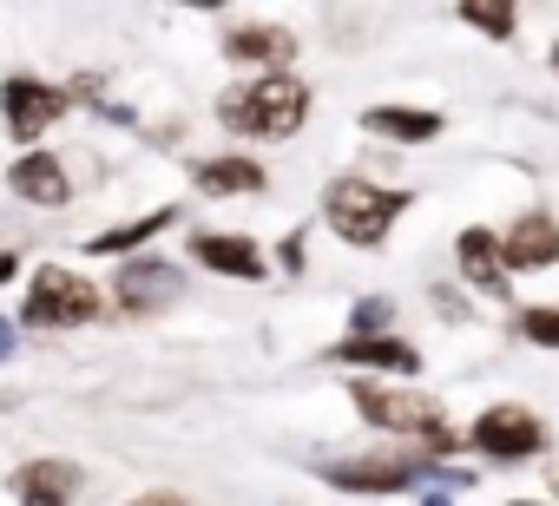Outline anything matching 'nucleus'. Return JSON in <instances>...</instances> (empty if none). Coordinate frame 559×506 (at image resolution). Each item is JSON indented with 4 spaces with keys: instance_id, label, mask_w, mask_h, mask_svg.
Here are the masks:
<instances>
[{
    "instance_id": "nucleus-4",
    "label": "nucleus",
    "mask_w": 559,
    "mask_h": 506,
    "mask_svg": "<svg viewBox=\"0 0 559 506\" xmlns=\"http://www.w3.org/2000/svg\"><path fill=\"white\" fill-rule=\"evenodd\" d=\"M73 99L60 93V86H47V80H8V86H0V112H8V132H14V145H34L60 112H67Z\"/></svg>"
},
{
    "instance_id": "nucleus-5",
    "label": "nucleus",
    "mask_w": 559,
    "mask_h": 506,
    "mask_svg": "<svg viewBox=\"0 0 559 506\" xmlns=\"http://www.w3.org/2000/svg\"><path fill=\"white\" fill-rule=\"evenodd\" d=\"M349 395H356V408L376 427H395V434H435L441 427V414H435L428 395H402V388H382V382H356Z\"/></svg>"
},
{
    "instance_id": "nucleus-27",
    "label": "nucleus",
    "mask_w": 559,
    "mask_h": 506,
    "mask_svg": "<svg viewBox=\"0 0 559 506\" xmlns=\"http://www.w3.org/2000/svg\"><path fill=\"white\" fill-rule=\"evenodd\" d=\"M552 67H559V53H552Z\"/></svg>"
},
{
    "instance_id": "nucleus-12",
    "label": "nucleus",
    "mask_w": 559,
    "mask_h": 506,
    "mask_svg": "<svg viewBox=\"0 0 559 506\" xmlns=\"http://www.w3.org/2000/svg\"><path fill=\"white\" fill-rule=\"evenodd\" d=\"M330 486H349V493H402L415 486V467L402 460H343V467H323Z\"/></svg>"
},
{
    "instance_id": "nucleus-9",
    "label": "nucleus",
    "mask_w": 559,
    "mask_h": 506,
    "mask_svg": "<svg viewBox=\"0 0 559 506\" xmlns=\"http://www.w3.org/2000/svg\"><path fill=\"white\" fill-rule=\"evenodd\" d=\"M191 257L204 264V270H217V277H243V284H257L270 264H263V250L250 243V237H230V230H204V237H191Z\"/></svg>"
},
{
    "instance_id": "nucleus-14",
    "label": "nucleus",
    "mask_w": 559,
    "mask_h": 506,
    "mask_svg": "<svg viewBox=\"0 0 559 506\" xmlns=\"http://www.w3.org/2000/svg\"><path fill=\"white\" fill-rule=\"evenodd\" d=\"M461 270L480 290H507V257H500V237L493 230H461Z\"/></svg>"
},
{
    "instance_id": "nucleus-8",
    "label": "nucleus",
    "mask_w": 559,
    "mask_h": 506,
    "mask_svg": "<svg viewBox=\"0 0 559 506\" xmlns=\"http://www.w3.org/2000/svg\"><path fill=\"white\" fill-rule=\"evenodd\" d=\"M8 184H14V197H27V204H40V210H60V204L73 197L67 165H60L53 152H21L14 171H8Z\"/></svg>"
},
{
    "instance_id": "nucleus-24",
    "label": "nucleus",
    "mask_w": 559,
    "mask_h": 506,
    "mask_svg": "<svg viewBox=\"0 0 559 506\" xmlns=\"http://www.w3.org/2000/svg\"><path fill=\"white\" fill-rule=\"evenodd\" d=\"M8 356H14V329H8V323H0V362H8Z\"/></svg>"
},
{
    "instance_id": "nucleus-22",
    "label": "nucleus",
    "mask_w": 559,
    "mask_h": 506,
    "mask_svg": "<svg viewBox=\"0 0 559 506\" xmlns=\"http://www.w3.org/2000/svg\"><path fill=\"white\" fill-rule=\"evenodd\" d=\"M276 257H284V270H304V237H284V250H276Z\"/></svg>"
},
{
    "instance_id": "nucleus-26",
    "label": "nucleus",
    "mask_w": 559,
    "mask_h": 506,
    "mask_svg": "<svg viewBox=\"0 0 559 506\" xmlns=\"http://www.w3.org/2000/svg\"><path fill=\"white\" fill-rule=\"evenodd\" d=\"M513 506H533V499H513Z\"/></svg>"
},
{
    "instance_id": "nucleus-13",
    "label": "nucleus",
    "mask_w": 559,
    "mask_h": 506,
    "mask_svg": "<svg viewBox=\"0 0 559 506\" xmlns=\"http://www.w3.org/2000/svg\"><path fill=\"white\" fill-rule=\"evenodd\" d=\"M330 362H362V369H389V375H415L421 369V356L408 342H395V336H349Z\"/></svg>"
},
{
    "instance_id": "nucleus-1",
    "label": "nucleus",
    "mask_w": 559,
    "mask_h": 506,
    "mask_svg": "<svg viewBox=\"0 0 559 506\" xmlns=\"http://www.w3.org/2000/svg\"><path fill=\"white\" fill-rule=\"evenodd\" d=\"M217 119L230 132H243V138H290L310 119V93L297 80H284V73H270V80H257L243 93H224Z\"/></svg>"
},
{
    "instance_id": "nucleus-21",
    "label": "nucleus",
    "mask_w": 559,
    "mask_h": 506,
    "mask_svg": "<svg viewBox=\"0 0 559 506\" xmlns=\"http://www.w3.org/2000/svg\"><path fill=\"white\" fill-rule=\"evenodd\" d=\"M376 329H389V303L382 297H362L356 303V336H376Z\"/></svg>"
},
{
    "instance_id": "nucleus-11",
    "label": "nucleus",
    "mask_w": 559,
    "mask_h": 506,
    "mask_svg": "<svg viewBox=\"0 0 559 506\" xmlns=\"http://www.w3.org/2000/svg\"><path fill=\"white\" fill-rule=\"evenodd\" d=\"M80 486H86V473H80V467H67V460H27V467L14 473L21 506H67Z\"/></svg>"
},
{
    "instance_id": "nucleus-25",
    "label": "nucleus",
    "mask_w": 559,
    "mask_h": 506,
    "mask_svg": "<svg viewBox=\"0 0 559 506\" xmlns=\"http://www.w3.org/2000/svg\"><path fill=\"white\" fill-rule=\"evenodd\" d=\"M132 506H185V499H171V493H152V499H132Z\"/></svg>"
},
{
    "instance_id": "nucleus-16",
    "label": "nucleus",
    "mask_w": 559,
    "mask_h": 506,
    "mask_svg": "<svg viewBox=\"0 0 559 506\" xmlns=\"http://www.w3.org/2000/svg\"><path fill=\"white\" fill-rule=\"evenodd\" d=\"M224 53L230 60H250V67H276V60H290L297 47H290V34H276V27H237L224 40Z\"/></svg>"
},
{
    "instance_id": "nucleus-23",
    "label": "nucleus",
    "mask_w": 559,
    "mask_h": 506,
    "mask_svg": "<svg viewBox=\"0 0 559 506\" xmlns=\"http://www.w3.org/2000/svg\"><path fill=\"white\" fill-rule=\"evenodd\" d=\"M14 270H21V257H14V250H0V284H8Z\"/></svg>"
},
{
    "instance_id": "nucleus-18",
    "label": "nucleus",
    "mask_w": 559,
    "mask_h": 506,
    "mask_svg": "<svg viewBox=\"0 0 559 506\" xmlns=\"http://www.w3.org/2000/svg\"><path fill=\"white\" fill-rule=\"evenodd\" d=\"M171 224V210H152V217H132V224H119V230H106V237H93L86 250H93V257H112V250H139L145 237H158Z\"/></svg>"
},
{
    "instance_id": "nucleus-17",
    "label": "nucleus",
    "mask_w": 559,
    "mask_h": 506,
    "mask_svg": "<svg viewBox=\"0 0 559 506\" xmlns=\"http://www.w3.org/2000/svg\"><path fill=\"white\" fill-rule=\"evenodd\" d=\"M198 184H204L211 197L257 191V184H263V165H250V158H211V165H198Z\"/></svg>"
},
{
    "instance_id": "nucleus-2",
    "label": "nucleus",
    "mask_w": 559,
    "mask_h": 506,
    "mask_svg": "<svg viewBox=\"0 0 559 506\" xmlns=\"http://www.w3.org/2000/svg\"><path fill=\"white\" fill-rule=\"evenodd\" d=\"M402 210H408V191H382L369 178H336L323 197V217L343 243H382Z\"/></svg>"
},
{
    "instance_id": "nucleus-10",
    "label": "nucleus",
    "mask_w": 559,
    "mask_h": 506,
    "mask_svg": "<svg viewBox=\"0 0 559 506\" xmlns=\"http://www.w3.org/2000/svg\"><path fill=\"white\" fill-rule=\"evenodd\" d=\"M500 257H507V270H546V264H559V224L546 210L520 217L507 230V243H500Z\"/></svg>"
},
{
    "instance_id": "nucleus-6",
    "label": "nucleus",
    "mask_w": 559,
    "mask_h": 506,
    "mask_svg": "<svg viewBox=\"0 0 559 506\" xmlns=\"http://www.w3.org/2000/svg\"><path fill=\"white\" fill-rule=\"evenodd\" d=\"M539 441H546V427H539L526 408H487V414L474 421V447L493 454V460H520V454H533Z\"/></svg>"
},
{
    "instance_id": "nucleus-15",
    "label": "nucleus",
    "mask_w": 559,
    "mask_h": 506,
    "mask_svg": "<svg viewBox=\"0 0 559 506\" xmlns=\"http://www.w3.org/2000/svg\"><path fill=\"white\" fill-rule=\"evenodd\" d=\"M362 125H369V132H382V138H402V145H428V138L441 132V119H435V112H408V106H376Z\"/></svg>"
},
{
    "instance_id": "nucleus-19",
    "label": "nucleus",
    "mask_w": 559,
    "mask_h": 506,
    "mask_svg": "<svg viewBox=\"0 0 559 506\" xmlns=\"http://www.w3.org/2000/svg\"><path fill=\"white\" fill-rule=\"evenodd\" d=\"M461 21H467V27H480V34H493V40H507V34L520 27V14H513V8H467Z\"/></svg>"
},
{
    "instance_id": "nucleus-3",
    "label": "nucleus",
    "mask_w": 559,
    "mask_h": 506,
    "mask_svg": "<svg viewBox=\"0 0 559 506\" xmlns=\"http://www.w3.org/2000/svg\"><path fill=\"white\" fill-rule=\"evenodd\" d=\"M93 316H99V290H93L86 277H73V270H60V264L34 270V290H27V310H21L27 329H80V323H93Z\"/></svg>"
},
{
    "instance_id": "nucleus-20",
    "label": "nucleus",
    "mask_w": 559,
    "mask_h": 506,
    "mask_svg": "<svg viewBox=\"0 0 559 506\" xmlns=\"http://www.w3.org/2000/svg\"><path fill=\"white\" fill-rule=\"evenodd\" d=\"M520 329H526L533 342H546V349H559V303H552V310H526V316H520Z\"/></svg>"
},
{
    "instance_id": "nucleus-7",
    "label": "nucleus",
    "mask_w": 559,
    "mask_h": 506,
    "mask_svg": "<svg viewBox=\"0 0 559 506\" xmlns=\"http://www.w3.org/2000/svg\"><path fill=\"white\" fill-rule=\"evenodd\" d=\"M185 290V270L178 264H158V257H139V264H126L119 270V284H112V297L139 316V310H158V303H171Z\"/></svg>"
}]
</instances>
